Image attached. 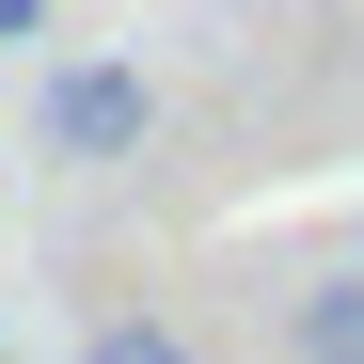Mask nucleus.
<instances>
[{
	"label": "nucleus",
	"mask_w": 364,
	"mask_h": 364,
	"mask_svg": "<svg viewBox=\"0 0 364 364\" xmlns=\"http://www.w3.org/2000/svg\"><path fill=\"white\" fill-rule=\"evenodd\" d=\"M80 364H191V333H174V317H95Z\"/></svg>",
	"instance_id": "3"
},
{
	"label": "nucleus",
	"mask_w": 364,
	"mask_h": 364,
	"mask_svg": "<svg viewBox=\"0 0 364 364\" xmlns=\"http://www.w3.org/2000/svg\"><path fill=\"white\" fill-rule=\"evenodd\" d=\"M285 364H364V269H317L285 301Z\"/></svg>",
	"instance_id": "2"
},
{
	"label": "nucleus",
	"mask_w": 364,
	"mask_h": 364,
	"mask_svg": "<svg viewBox=\"0 0 364 364\" xmlns=\"http://www.w3.org/2000/svg\"><path fill=\"white\" fill-rule=\"evenodd\" d=\"M143 143H159V80H143V64H111V48H64V64L32 80V159L111 174V159H143Z\"/></svg>",
	"instance_id": "1"
},
{
	"label": "nucleus",
	"mask_w": 364,
	"mask_h": 364,
	"mask_svg": "<svg viewBox=\"0 0 364 364\" xmlns=\"http://www.w3.org/2000/svg\"><path fill=\"white\" fill-rule=\"evenodd\" d=\"M0 48H48V0H0Z\"/></svg>",
	"instance_id": "4"
}]
</instances>
